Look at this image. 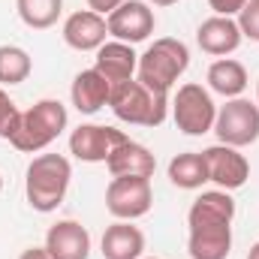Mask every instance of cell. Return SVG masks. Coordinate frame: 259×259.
I'll use <instances>...</instances> for the list:
<instances>
[{"label": "cell", "mask_w": 259, "mask_h": 259, "mask_svg": "<svg viewBox=\"0 0 259 259\" xmlns=\"http://www.w3.org/2000/svg\"><path fill=\"white\" fill-rule=\"evenodd\" d=\"M235 199L226 190H205L187 211V250L190 259H229L232 253Z\"/></svg>", "instance_id": "6da1fadb"}, {"label": "cell", "mask_w": 259, "mask_h": 259, "mask_svg": "<svg viewBox=\"0 0 259 259\" xmlns=\"http://www.w3.org/2000/svg\"><path fill=\"white\" fill-rule=\"evenodd\" d=\"M72 181V166L64 154H36L24 175V196L33 211L52 214L64 202Z\"/></svg>", "instance_id": "7a4b0ae2"}, {"label": "cell", "mask_w": 259, "mask_h": 259, "mask_svg": "<svg viewBox=\"0 0 259 259\" xmlns=\"http://www.w3.org/2000/svg\"><path fill=\"white\" fill-rule=\"evenodd\" d=\"M187 66H190V49L175 36H160L139 55L136 78L151 91L169 94L178 84V78L187 72Z\"/></svg>", "instance_id": "3957f363"}, {"label": "cell", "mask_w": 259, "mask_h": 259, "mask_svg": "<svg viewBox=\"0 0 259 259\" xmlns=\"http://www.w3.org/2000/svg\"><path fill=\"white\" fill-rule=\"evenodd\" d=\"M109 109L115 112L118 121L133 124V127H160L169 115V94L151 91L139 78H130L112 88Z\"/></svg>", "instance_id": "277c9868"}, {"label": "cell", "mask_w": 259, "mask_h": 259, "mask_svg": "<svg viewBox=\"0 0 259 259\" xmlns=\"http://www.w3.org/2000/svg\"><path fill=\"white\" fill-rule=\"evenodd\" d=\"M66 124H69V115L61 100H39L27 112H21L18 130L12 133L9 145L24 154H39L64 133Z\"/></svg>", "instance_id": "5b68a950"}, {"label": "cell", "mask_w": 259, "mask_h": 259, "mask_svg": "<svg viewBox=\"0 0 259 259\" xmlns=\"http://www.w3.org/2000/svg\"><path fill=\"white\" fill-rule=\"evenodd\" d=\"M172 109V121L184 136H205L214 130L217 121V106L211 100V91H205L202 84L187 81L178 88V94L169 103Z\"/></svg>", "instance_id": "8992f818"}, {"label": "cell", "mask_w": 259, "mask_h": 259, "mask_svg": "<svg viewBox=\"0 0 259 259\" xmlns=\"http://www.w3.org/2000/svg\"><path fill=\"white\" fill-rule=\"evenodd\" d=\"M211 133H217V142L229 148L253 145L259 139V106L244 97L226 100V106L217 109V121Z\"/></svg>", "instance_id": "52a82bcc"}, {"label": "cell", "mask_w": 259, "mask_h": 259, "mask_svg": "<svg viewBox=\"0 0 259 259\" xmlns=\"http://www.w3.org/2000/svg\"><path fill=\"white\" fill-rule=\"evenodd\" d=\"M151 178H112V184L106 187V211L115 220H139L151 211Z\"/></svg>", "instance_id": "ba28073f"}, {"label": "cell", "mask_w": 259, "mask_h": 259, "mask_svg": "<svg viewBox=\"0 0 259 259\" xmlns=\"http://www.w3.org/2000/svg\"><path fill=\"white\" fill-rule=\"evenodd\" d=\"M130 136L106 124H78L69 133V154L81 163H106L109 154L124 145Z\"/></svg>", "instance_id": "9c48e42d"}, {"label": "cell", "mask_w": 259, "mask_h": 259, "mask_svg": "<svg viewBox=\"0 0 259 259\" xmlns=\"http://www.w3.org/2000/svg\"><path fill=\"white\" fill-rule=\"evenodd\" d=\"M202 157H205V166H208V181L217 184V190L232 193V190H238V187L247 184L250 163L241 154V148H229V145H220L217 142V145L205 148Z\"/></svg>", "instance_id": "30bf717a"}, {"label": "cell", "mask_w": 259, "mask_h": 259, "mask_svg": "<svg viewBox=\"0 0 259 259\" xmlns=\"http://www.w3.org/2000/svg\"><path fill=\"white\" fill-rule=\"evenodd\" d=\"M106 24H109L112 39L136 46V42H145L154 33L157 15H154L151 3H145V0H124L112 15H106Z\"/></svg>", "instance_id": "8fae6325"}, {"label": "cell", "mask_w": 259, "mask_h": 259, "mask_svg": "<svg viewBox=\"0 0 259 259\" xmlns=\"http://www.w3.org/2000/svg\"><path fill=\"white\" fill-rule=\"evenodd\" d=\"M241 39H244V36H241V27H238V21L229 18V15H211V18H205V21L199 24V30H196L199 49H202L205 55H211V58H226V55L238 52Z\"/></svg>", "instance_id": "7c38bea8"}, {"label": "cell", "mask_w": 259, "mask_h": 259, "mask_svg": "<svg viewBox=\"0 0 259 259\" xmlns=\"http://www.w3.org/2000/svg\"><path fill=\"white\" fill-rule=\"evenodd\" d=\"M109 36V24L103 15H97L94 9H78L72 15H66L64 21V42L75 52H97Z\"/></svg>", "instance_id": "4fadbf2b"}, {"label": "cell", "mask_w": 259, "mask_h": 259, "mask_svg": "<svg viewBox=\"0 0 259 259\" xmlns=\"http://www.w3.org/2000/svg\"><path fill=\"white\" fill-rule=\"evenodd\" d=\"M94 69L115 88L121 81H130L136 78V69H139V55L130 42H121V39H112V42H103L97 49V61H94Z\"/></svg>", "instance_id": "5bb4252c"}, {"label": "cell", "mask_w": 259, "mask_h": 259, "mask_svg": "<svg viewBox=\"0 0 259 259\" xmlns=\"http://www.w3.org/2000/svg\"><path fill=\"white\" fill-rule=\"evenodd\" d=\"M46 250L55 259H88L91 256V232L78 220H58L46 232Z\"/></svg>", "instance_id": "9a60e30c"}, {"label": "cell", "mask_w": 259, "mask_h": 259, "mask_svg": "<svg viewBox=\"0 0 259 259\" xmlns=\"http://www.w3.org/2000/svg\"><path fill=\"white\" fill-rule=\"evenodd\" d=\"M106 169H109L112 178H154V172H157V157H154L145 145L127 139L124 145H118V148L109 154Z\"/></svg>", "instance_id": "2e32d148"}, {"label": "cell", "mask_w": 259, "mask_h": 259, "mask_svg": "<svg viewBox=\"0 0 259 259\" xmlns=\"http://www.w3.org/2000/svg\"><path fill=\"white\" fill-rule=\"evenodd\" d=\"M109 97H112V84L91 66V69H81L75 78H72V88H69V100L72 106L78 109V115H97L103 106H109Z\"/></svg>", "instance_id": "e0dca14e"}, {"label": "cell", "mask_w": 259, "mask_h": 259, "mask_svg": "<svg viewBox=\"0 0 259 259\" xmlns=\"http://www.w3.org/2000/svg\"><path fill=\"white\" fill-rule=\"evenodd\" d=\"M103 259H142L145 253V232L133 226V220H118L106 226L100 241Z\"/></svg>", "instance_id": "ac0fdd59"}, {"label": "cell", "mask_w": 259, "mask_h": 259, "mask_svg": "<svg viewBox=\"0 0 259 259\" xmlns=\"http://www.w3.org/2000/svg\"><path fill=\"white\" fill-rule=\"evenodd\" d=\"M250 78H247V69L241 61L235 58H217L214 64L208 66V88L226 100H235L247 91Z\"/></svg>", "instance_id": "d6986e66"}, {"label": "cell", "mask_w": 259, "mask_h": 259, "mask_svg": "<svg viewBox=\"0 0 259 259\" xmlns=\"http://www.w3.org/2000/svg\"><path fill=\"white\" fill-rule=\"evenodd\" d=\"M169 181L178 190H199L202 184H208V166H205L202 151L175 154L169 160Z\"/></svg>", "instance_id": "ffe728a7"}, {"label": "cell", "mask_w": 259, "mask_h": 259, "mask_svg": "<svg viewBox=\"0 0 259 259\" xmlns=\"http://www.w3.org/2000/svg\"><path fill=\"white\" fill-rule=\"evenodd\" d=\"M15 9L30 30H49L64 12V0H15Z\"/></svg>", "instance_id": "44dd1931"}, {"label": "cell", "mask_w": 259, "mask_h": 259, "mask_svg": "<svg viewBox=\"0 0 259 259\" xmlns=\"http://www.w3.org/2000/svg\"><path fill=\"white\" fill-rule=\"evenodd\" d=\"M30 72H33V61L21 46H9V42L0 46V84L3 88L27 81Z\"/></svg>", "instance_id": "7402d4cb"}, {"label": "cell", "mask_w": 259, "mask_h": 259, "mask_svg": "<svg viewBox=\"0 0 259 259\" xmlns=\"http://www.w3.org/2000/svg\"><path fill=\"white\" fill-rule=\"evenodd\" d=\"M18 121H21V109L12 103V97L0 88V139H12V133L18 130Z\"/></svg>", "instance_id": "603a6c76"}, {"label": "cell", "mask_w": 259, "mask_h": 259, "mask_svg": "<svg viewBox=\"0 0 259 259\" xmlns=\"http://www.w3.org/2000/svg\"><path fill=\"white\" fill-rule=\"evenodd\" d=\"M235 21H238V27H241V36H244V39L259 42V0H247Z\"/></svg>", "instance_id": "cb8c5ba5"}, {"label": "cell", "mask_w": 259, "mask_h": 259, "mask_svg": "<svg viewBox=\"0 0 259 259\" xmlns=\"http://www.w3.org/2000/svg\"><path fill=\"white\" fill-rule=\"evenodd\" d=\"M244 3L247 0H208V6L214 9V15H229V18H235L244 9Z\"/></svg>", "instance_id": "d4e9b609"}, {"label": "cell", "mask_w": 259, "mask_h": 259, "mask_svg": "<svg viewBox=\"0 0 259 259\" xmlns=\"http://www.w3.org/2000/svg\"><path fill=\"white\" fill-rule=\"evenodd\" d=\"M121 3H124V0H88V9H94L97 15H103V18H106V15H112Z\"/></svg>", "instance_id": "484cf974"}, {"label": "cell", "mask_w": 259, "mask_h": 259, "mask_svg": "<svg viewBox=\"0 0 259 259\" xmlns=\"http://www.w3.org/2000/svg\"><path fill=\"white\" fill-rule=\"evenodd\" d=\"M18 259H55V256H52L46 247H27V250H24Z\"/></svg>", "instance_id": "4316f807"}, {"label": "cell", "mask_w": 259, "mask_h": 259, "mask_svg": "<svg viewBox=\"0 0 259 259\" xmlns=\"http://www.w3.org/2000/svg\"><path fill=\"white\" fill-rule=\"evenodd\" d=\"M247 259H259V241H256V244H250V250H247Z\"/></svg>", "instance_id": "83f0119b"}, {"label": "cell", "mask_w": 259, "mask_h": 259, "mask_svg": "<svg viewBox=\"0 0 259 259\" xmlns=\"http://www.w3.org/2000/svg\"><path fill=\"white\" fill-rule=\"evenodd\" d=\"M151 6H172V3H178V0H148Z\"/></svg>", "instance_id": "f1b7e54d"}, {"label": "cell", "mask_w": 259, "mask_h": 259, "mask_svg": "<svg viewBox=\"0 0 259 259\" xmlns=\"http://www.w3.org/2000/svg\"><path fill=\"white\" fill-rule=\"evenodd\" d=\"M256 106H259V81H256Z\"/></svg>", "instance_id": "f546056e"}, {"label": "cell", "mask_w": 259, "mask_h": 259, "mask_svg": "<svg viewBox=\"0 0 259 259\" xmlns=\"http://www.w3.org/2000/svg\"><path fill=\"white\" fill-rule=\"evenodd\" d=\"M0 190H3V178H0Z\"/></svg>", "instance_id": "4dcf8cb0"}, {"label": "cell", "mask_w": 259, "mask_h": 259, "mask_svg": "<svg viewBox=\"0 0 259 259\" xmlns=\"http://www.w3.org/2000/svg\"><path fill=\"white\" fill-rule=\"evenodd\" d=\"M145 259H157V256H145Z\"/></svg>", "instance_id": "1f68e13d"}]
</instances>
